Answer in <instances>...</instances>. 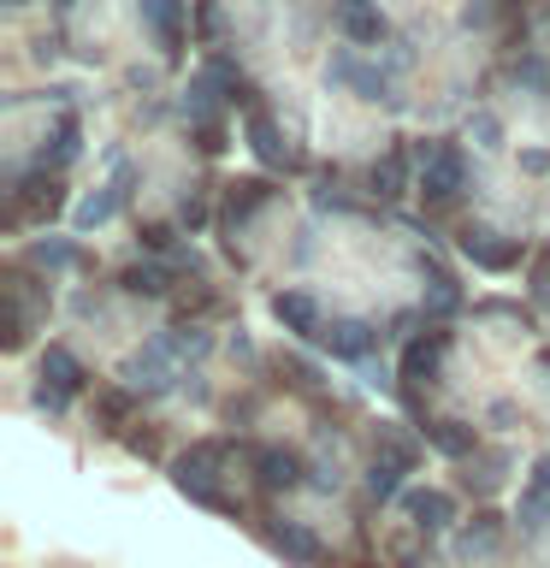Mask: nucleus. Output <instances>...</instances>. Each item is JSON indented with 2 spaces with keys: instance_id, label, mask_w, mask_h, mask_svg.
Masks as SVG:
<instances>
[{
  "instance_id": "1",
  "label": "nucleus",
  "mask_w": 550,
  "mask_h": 568,
  "mask_svg": "<svg viewBox=\"0 0 550 568\" xmlns=\"http://www.w3.org/2000/svg\"><path fill=\"white\" fill-rule=\"evenodd\" d=\"M225 462H231V444H220V438L190 444V450L172 462V486L184 491V497H195V504L220 509V515H237V497H225V486H220Z\"/></svg>"
},
{
  "instance_id": "2",
  "label": "nucleus",
  "mask_w": 550,
  "mask_h": 568,
  "mask_svg": "<svg viewBox=\"0 0 550 568\" xmlns=\"http://www.w3.org/2000/svg\"><path fill=\"white\" fill-rule=\"evenodd\" d=\"M461 184H468V166H461V149L456 142H426L420 149V172H415V190L426 195V207H450Z\"/></svg>"
},
{
  "instance_id": "3",
  "label": "nucleus",
  "mask_w": 550,
  "mask_h": 568,
  "mask_svg": "<svg viewBox=\"0 0 550 568\" xmlns=\"http://www.w3.org/2000/svg\"><path fill=\"white\" fill-rule=\"evenodd\" d=\"M60 207H65V190H60V172H48V166H30L24 178L12 184V207H7V220L12 225H48V220H60Z\"/></svg>"
},
{
  "instance_id": "4",
  "label": "nucleus",
  "mask_w": 550,
  "mask_h": 568,
  "mask_svg": "<svg viewBox=\"0 0 550 568\" xmlns=\"http://www.w3.org/2000/svg\"><path fill=\"white\" fill-rule=\"evenodd\" d=\"M42 320H48V291L24 273V266H12L7 273V349H24Z\"/></svg>"
},
{
  "instance_id": "5",
  "label": "nucleus",
  "mask_w": 550,
  "mask_h": 568,
  "mask_svg": "<svg viewBox=\"0 0 550 568\" xmlns=\"http://www.w3.org/2000/svg\"><path fill=\"white\" fill-rule=\"evenodd\" d=\"M450 326H426V332H415L403 344V362H397V379L415 390V385H432L438 373H444V355H450Z\"/></svg>"
},
{
  "instance_id": "6",
  "label": "nucleus",
  "mask_w": 550,
  "mask_h": 568,
  "mask_svg": "<svg viewBox=\"0 0 550 568\" xmlns=\"http://www.w3.org/2000/svg\"><path fill=\"white\" fill-rule=\"evenodd\" d=\"M83 385H89V373H83L78 355H71L65 344H48V349H42V385H35V403L60 415V408L78 397Z\"/></svg>"
},
{
  "instance_id": "7",
  "label": "nucleus",
  "mask_w": 550,
  "mask_h": 568,
  "mask_svg": "<svg viewBox=\"0 0 550 568\" xmlns=\"http://www.w3.org/2000/svg\"><path fill=\"white\" fill-rule=\"evenodd\" d=\"M461 255L473 266H486V273H515L527 261V248H521V237H503L491 225H461Z\"/></svg>"
},
{
  "instance_id": "8",
  "label": "nucleus",
  "mask_w": 550,
  "mask_h": 568,
  "mask_svg": "<svg viewBox=\"0 0 550 568\" xmlns=\"http://www.w3.org/2000/svg\"><path fill=\"white\" fill-rule=\"evenodd\" d=\"M314 344L326 355H337V362H367V355L379 349V326H373V320H355V314H337L319 326Z\"/></svg>"
},
{
  "instance_id": "9",
  "label": "nucleus",
  "mask_w": 550,
  "mask_h": 568,
  "mask_svg": "<svg viewBox=\"0 0 550 568\" xmlns=\"http://www.w3.org/2000/svg\"><path fill=\"white\" fill-rule=\"evenodd\" d=\"M124 385H131V390H172L177 385V355H172L166 337L142 344L131 362H124Z\"/></svg>"
},
{
  "instance_id": "10",
  "label": "nucleus",
  "mask_w": 550,
  "mask_h": 568,
  "mask_svg": "<svg viewBox=\"0 0 550 568\" xmlns=\"http://www.w3.org/2000/svg\"><path fill=\"white\" fill-rule=\"evenodd\" d=\"M408 468H415V444H408V438H385L379 456H373V468H367V497H373V504H390V497L403 491Z\"/></svg>"
},
{
  "instance_id": "11",
  "label": "nucleus",
  "mask_w": 550,
  "mask_h": 568,
  "mask_svg": "<svg viewBox=\"0 0 550 568\" xmlns=\"http://www.w3.org/2000/svg\"><path fill=\"white\" fill-rule=\"evenodd\" d=\"M273 202V184L266 178H237V184H225V207H220V231H243L255 213Z\"/></svg>"
},
{
  "instance_id": "12",
  "label": "nucleus",
  "mask_w": 550,
  "mask_h": 568,
  "mask_svg": "<svg viewBox=\"0 0 550 568\" xmlns=\"http://www.w3.org/2000/svg\"><path fill=\"white\" fill-rule=\"evenodd\" d=\"M248 149H255V160L266 172H296V149L278 136V124H273V113H248Z\"/></svg>"
},
{
  "instance_id": "13",
  "label": "nucleus",
  "mask_w": 550,
  "mask_h": 568,
  "mask_svg": "<svg viewBox=\"0 0 550 568\" xmlns=\"http://www.w3.org/2000/svg\"><path fill=\"white\" fill-rule=\"evenodd\" d=\"M273 320L291 337H319V326H326V314H319V296L314 291H278L273 296Z\"/></svg>"
},
{
  "instance_id": "14",
  "label": "nucleus",
  "mask_w": 550,
  "mask_h": 568,
  "mask_svg": "<svg viewBox=\"0 0 550 568\" xmlns=\"http://www.w3.org/2000/svg\"><path fill=\"white\" fill-rule=\"evenodd\" d=\"M255 486H261V491H296V486H302V456L284 450V444H266V450H255Z\"/></svg>"
},
{
  "instance_id": "15",
  "label": "nucleus",
  "mask_w": 550,
  "mask_h": 568,
  "mask_svg": "<svg viewBox=\"0 0 550 568\" xmlns=\"http://www.w3.org/2000/svg\"><path fill=\"white\" fill-rule=\"evenodd\" d=\"M403 515H408V527H415V532H426V539H432V532H444V527L456 521V504H450V491H432V486H426V491H408V497H403Z\"/></svg>"
},
{
  "instance_id": "16",
  "label": "nucleus",
  "mask_w": 550,
  "mask_h": 568,
  "mask_svg": "<svg viewBox=\"0 0 550 568\" xmlns=\"http://www.w3.org/2000/svg\"><path fill=\"white\" fill-rule=\"evenodd\" d=\"M184 7H190V0H136L142 24L154 30V42L166 48V53L184 48Z\"/></svg>"
},
{
  "instance_id": "17",
  "label": "nucleus",
  "mask_w": 550,
  "mask_h": 568,
  "mask_svg": "<svg viewBox=\"0 0 550 568\" xmlns=\"http://www.w3.org/2000/svg\"><path fill=\"white\" fill-rule=\"evenodd\" d=\"M266 545H273L284 562H296V568H319V539L302 521H273L266 527Z\"/></svg>"
},
{
  "instance_id": "18",
  "label": "nucleus",
  "mask_w": 550,
  "mask_h": 568,
  "mask_svg": "<svg viewBox=\"0 0 550 568\" xmlns=\"http://www.w3.org/2000/svg\"><path fill=\"white\" fill-rule=\"evenodd\" d=\"M420 438L432 444L438 456H450V462L479 456V433H473L468 420H426V426H420Z\"/></svg>"
},
{
  "instance_id": "19",
  "label": "nucleus",
  "mask_w": 550,
  "mask_h": 568,
  "mask_svg": "<svg viewBox=\"0 0 550 568\" xmlns=\"http://www.w3.org/2000/svg\"><path fill=\"white\" fill-rule=\"evenodd\" d=\"M83 124H78V113H60L53 119V131H48V142H42V154H35V166H48V172H65L71 160H78V149H83Z\"/></svg>"
},
{
  "instance_id": "20",
  "label": "nucleus",
  "mask_w": 550,
  "mask_h": 568,
  "mask_svg": "<svg viewBox=\"0 0 550 568\" xmlns=\"http://www.w3.org/2000/svg\"><path fill=\"white\" fill-rule=\"evenodd\" d=\"M124 195H131V166H119V172H113V184H106L101 195H89V202L78 207V225H83V231L106 225V220H113V213L124 207Z\"/></svg>"
},
{
  "instance_id": "21",
  "label": "nucleus",
  "mask_w": 550,
  "mask_h": 568,
  "mask_svg": "<svg viewBox=\"0 0 550 568\" xmlns=\"http://www.w3.org/2000/svg\"><path fill=\"white\" fill-rule=\"evenodd\" d=\"M367 184H373V195H379V202H397V195L408 190V154H403V149H385L379 160H373Z\"/></svg>"
},
{
  "instance_id": "22",
  "label": "nucleus",
  "mask_w": 550,
  "mask_h": 568,
  "mask_svg": "<svg viewBox=\"0 0 550 568\" xmlns=\"http://www.w3.org/2000/svg\"><path fill=\"white\" fill-rule=\"evenodd\" d=\"M332 78H337V83H349V89H361L367 101H390V78H385V71L355 65L349 53H332Z\"/></svg>"
},
{
  "instance_id": "23",
  "label": "nucleus",
  "mask_w": 550,
  "mask_h": 568,
  "mask_svg": "<svg viewBox=\"0 0 550 568\" xmlns=\"http://www.w3.org/2000/svg\"><path fill=\"white\" fill-rule=\"evenodd\" d=\"M461 550H468V557H497V550H503V515L479 509L473 521L461 527Z\"/></svg>"
},
{
  "instance_id": "24",
  "label": "nucleus",
  "mask_w": 550,
  "mask_h": 568,
  "mask_svg": "<svg viewBox=\"0 0 550 568\" xmlns=\"http://www.w3.org/2000/svg\"><path fill=\"white\" fill-rule=\"evenodd\" d=\"M119 284L131 296H166L172 291V266L166 261H136V266H124V273H119Z\"/></svg>"
},
{
  "instance_id": "25",
  "label": "nucleus",
  "mask_w": 550,
  "mask_h": 568,
  "mask_svg": "<svg viewBox=\"0 0 550 568\" xmlns=\"http://www.w3.org/2000/svg\"><path fill=\"white\" fill-rule=\"evenodd\" d=\"M136 415V390L131 385H106L95 390V420H101V433H119L124 420Z\"/></svg>"
},
{
  "instance_id": "26",
  "label": "nucleus",
  "mask_w": 550,
  "mask_h": 568,
  "mask_svg": "<svg viewBox=\"0 0 550 568\" xmlns=\"http://www.w3.org/2000/svg\"><path fill=\"white\" fill-rule=\"evenodd\" d=\"M461 308V291H456V278L450 273H432V291H426V320H432V326H444V320H450Z\"/></svg>"
},
{
  "instance_id": "27",
  "label": "nucleus",
  "mask_w": 550,
  "mask_h": 568,
  "mask_svg": "<svg viewBox=\"0 0 550 568\" xmlns=\"http://www.w3.org/2000/svg\"><path fill=\"white\" fill-rule=\"evenodd\" d=\"M544 527H550V491L527 486V491H521V532H532V539H539Z\"/></svg>"
},
{
  "instance_id": "28",
  "label": "nucleus",
  "mask_w": 550,
  "mask_h": 568,
  "mask_svg": "<svg viewBox=\"0 0 550 568\" xmlns=\"http://www.w3.org/2000/svg\"><path fill=\"white\" fill-rule=\"evenodd\" d=\"M344 30H349V42H385V18L373 12V7L344 12Z\"/></svg>"
},
{
  "instance_id": "29",
  "label": "nucleus",
  "mask_w": 550,
  "mask_h": 568,
  "mask_svg": "<svg viewBox=\"0 0 550 568\" xmlns=\"http://www.w3.org/2000/svg\"><path fill=\"white\" fill-rule=\"evenodd\" d=\"M521 0H468V12H461V24L468 30H486L491 18H503V12H515Z\"/></svg>"
},
{
  "instance_id": "30",
  "label": "nucleus",
  "mask_w": 550,
  "mask_h": 568,
  "mask_svg": "<svg viewBox=\"0 0 550 568\" xmlns=\"http://www.w3.org/2000/svg\"><path fill=\"white\" fill-rule=\"evenodd\" d=\"M78 261V248L65 237H48V243H30V266H71Z\"/></svg>"
},
{
  "instance_id": "31",
  "label": "nucleus",
  "mask_w": 550,
  "mask_h": 568,
  "mask_svg": "<svg viewBox=\"0 0 550 568\" xmlns=\"http://www.w3.org/2000/svg\"><path fill=\"white\" fill-rule=\"evenodd\" d=\"M195 124V149H202V154H220L225 149V124L220 119H190Z\"/></svg>"
},
{
  "instance_id": "32",
  "label": "nucleus",
  "mask_w": 550,
  "mask_h": 568,
  "mask_svg": "<svg viewBox=\"0 0 550 568\" xmlns=\"http://www.w3.org/2000/svg\"><path fill=\"white\" fill-rule=\"evenodd\" d=\"M177 225H190V231L207 225V195H202V190H190L184 202H177Z\"/></svg>"
},
{
  "instance_id": "33",
  "label": "nucleus",
  "mask_w": 550,
  "mask_h": 568,
  "mask_svg": "<svg viewBox=\"0 0 550 568\" xmlns=\"http://www.w3.org/2000/svg\"><path fill=\"white\" fill-rule=\"evenodd\" d=\"M468 131H473L479 142H486V149H497V136H503V131H497V119H491V113H479V119L468 124Z\"/></svg>"
},
{
  "instance_id": "34",
  "label": "nucleus",
  "mask_w": 550,
  "mask_h": 568,
  "mask_svg": "<svg viewBox=\"0 0 550 568\" xmlns=\"http://www.w3.org/2000/svg\"><path fill=\"white\" fill-rule=\"evenodd\" d=\"M142 243H149L154 255H160V248H172V225H142Z\"/></svg>"
},
{
  "instance_id": "35",
  "label": "nucleus",
  "mask_w": 550,
  "mask_h": 568,
  "mask_svg": "<svg viewBox=\"0 0 550 568\" xmlns=\"http://www.w3.org/2000/svg\"><path fill=\"white\" fill-rule=\"evenodd\" d=\"M532 291H539V296H550V248L539 255V266H532Z\"/></svg>"
},
{
  "instance_id": "36",
  "label": "nucleus",
  "mask_w": 550,
  "mask_h": 568,
  "mask_svg": "<svg viewBox=\"0 0 550 568\" xmlns=\"http://www.w3.org/2000/svg\"><path fill=\"white\" fill-rule=\"evenodd\" d=\"M527 486H539V491H550V456H539V462H532V479H527Z\"/></svg>"
},
{
  "instance_id": "37",
  "label": "nucleus",
  "mask_w": 550,
  "mask_h": 568,
  "mask_svg": "<svg viewBox=\"0 0 550 568\" xmlns=\"http://www.w3.org/2000/svg\"><path fill=\"white\" fill-rule=\"evenodd\" d=\"M355 7H367V0H344V12H355Z\"/></svg>"
}]
</instances>
